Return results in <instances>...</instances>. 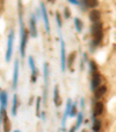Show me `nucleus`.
Here are the masks:
<instances>
[{"label": "nucleus", "mask_w": 116, "mask_h": 132, "mask_svg": "<svg viewBox=\"0 0 116 132\" xmlns=\"http://www.w3.org/2000/svg\"><path fill=\"white\" fill-rule=\"evenodd\" d=\"M77 113H78V104H77V102H72L71 104V109H70V115L69 117H76Z\"/></svg>", "instance_id": "25"}, {"label": "nucleus", "mask_w": 116, "mask_h": 132, "mask_svg": "<svg viewBox=\"0 0 116 132\" xmlns=\"http://www.w3.org/2000/svg\"><path fill=\"white\" fill-rule=\"evenodd\" d=\"M92 35H93V45L99 46L102 42V39H103V30H99V32L94 33Z\"/></svg>", "instance_id": "16"}, {"label": "nucleus", "mask_w": 116, "mask_h": 132, "mask_svg": "<svg viewBox=\"0 0 116 132\" xmlns=\"http://www.w3.org/2000/svg\"><path fill=\"white\" fill-rule=\"evenodd\" d=\"M41 102H42V98L41 97H37V100H36V116L37 117H40V115H41Z\"/></svg>", "instance_id": "26"}, {"label": "nucleus", "mask_w": 116, "mask_h": 132, "mask_svg": "<svg viewBox=\"0 0 116 132\" xmlns=\"http://www.w3.org/2000/svg\"><path fill=\"white\" fill-rule=\"evenodd\" d=\"M101 80H102V77H101V74H100L99 71L93 72V74H92L91 89L93 90V91H94V90H95L98 87H99V85H101Z\"/></svg>", "instance_id": "9"}, {"label": "nucleus", "mask_w": 116, "mask_h": 132, "mask_svg": "<svg viewBox=\"0 0 116 132\" xmlns=\"http://www.w3.org/2000/svg\"><path fill=\"white\" fill-rule=\"evenodd\" d=\"M76 130H77L76 127H74V126H72L71 129H70V131H69V132H76Z\"/></svg>", "instance_id": "33"}, {"label": "nucleus", "mask_w": 116, "mask_h": 132, "mask_svg": "<svg viewBox=\"0 0 116 132\" xmlns=\"http://www.w3.org/2000/svg\"><path fill=\"white\" fill-rule=\"evenodd\" d=\"M1 125H3L4 132H10V129H12V124H10V120H9V118H8L7 115L4 117L3 122H1Z\"/></svg>", "instance_id": "18"}, {"label": "nucleus", "mask_w": 116, "mask_h": 132, "mask_svg": "<svg viewBox=\"0 0 116 132\" xmlns=\"http://www.w3.org/2000/svg\"><path fill=\"white\" fill-rule=\"evenodd\" d=\"M89 69H91V72L93 74V72H96L98 71V64H96L95 61L91 60L89 61Z\"/></svg>", "instance_id": "27"}, {"label": "nucleus", "mask_w": 116, "mask_h": 132, "mask_svg": "<svg viewBox=\"0 0 116 132\" xmlns=\"http://www.w3.org/2000/svg\"><path fill=\"white\" fill-rule=\"evenodd\" d=\"M19 23H20V55L21 59H25L26 56V48H27V42H28V32L26 30L25 23H23V18H22V5L21 1L19 0Z\"/></svg>", "instance_id": "1"}, {"label": "nucleus", "mask_w": 116, "mask_h": 132, "mask_svg": "<svg viewBox=\"0 0 116 132\" xmlns=\"http://www.w3.org/2000/svg\"><path fill=\"white\" fill-rule=\"evenodd\" d=\"M70 4H72V5H79L80 4V1L79 0H67Z\"/></svg>", "instance_id": "30"}, {"label": "nucleus", "mask_w": 116, "mask_h": 132, "mask_svg": "<svg viewBox=\"0 0 116 132\" xmlns=\"http://www.w3.org/2000/svg\"><path fill=\"white\" fill-rule=\"evenodd\" d=\"M64 16H65V19H69V18L71 16V12H70L69 7H65L64 8Z\"/></svg>", "instance_id": "29"}, {"label": "nucleus", "mask_w": 116, "mask_h": 132, "mask_svg": "<svg viewBox=\"0 0 116 132\" xmlns=\"http://www.w3.org/2000/svg\"><path fill=\"white\" fill-rule=\"evenodd\" d=\"M41 15L43 18V21H44V26H45V32L48 34H50V21H49V16H48V13H47V7H45L44 3H41Z\"/></svg>", "instance_id": "5"}, {"label": "nucleus", "mask_w": 116, "mask_h": 132, "mask_svg": "<svg viewBox=\"0 0 116 132\" xmlns=\"http://www.w3.org/2000/svg\"><path fill=\"white\" fill-rule=\"evenodd\" d=\"M74 27H76V30L78 33H81L84 29V23L79 18H74Z\"/></svg>", "instance_id": "22"}, {"label": "nucleus", "mask_w": 116, "mask_h": 132, "mask_svg": "<svg viewBox=\"0 0 116 132\" xmlns=\"http://www.w3.org/2000/svg\"><path fill=\"white\" fill-rule=\"evenodd\" d=\"M104 111V104L102 102H96L95 104H94V109H93V113L92 115L94 116V117H96V116H101L102 113H103Z\"/></svg>", "instance_id": "13"}, {"label": "nucleus", "mask_w": 116, "mask_h": 132, "mask_svg": "<svg viewBox=\"0 0 116 132\" xmlns=\"http://www.w3.org/2000/svg\"><path fill=\"white\" fill-rule=\"evenodd\" d=\"M102 28H103V25H102L101 21H96V22H93V25H92L91 32L92 34H94V33L99 32V30H102Z\"/></svg>", "instance_id": "21"}, {"label": "nucleus", "mask_w": 116, "mask_h": 132, "mask_svg": "<svg viewBox=\"0 0 116 132\" xmlns=\"http://www.w3.org/2000/svg\"><path fill=\"white\" fill-rule=\"evenodd\" d=\"M36 15L37 16H41V10H36Z\"/></svg>", "instance_id": "32"}, {"label": "nucleus", "mask_w": 116, "mask_h": 132, "mask_svg": "<svg viewBox=\"0 0 116 132\" xmlns=\"http://www.w3.org/2000/svg\"><path fill=\"white\" fill-rule=\"evenodd\" d=\"M28 63H29V67L31 69V83H36L37 81V76H38V70L36 68V64H35V60L33 56H28Z\"/></svg>", "instance_id": "6"}, {"label": "nucleus", "mask_w": 116, "mask_h": 132, "mask_svg": "<svg viewBox=\"0 0 116 132\" xmlns=\"http://www.w3.org/2000/svg\"><path fill=\"white\" fill-rule=\"evenodd\" d=\"M81 132H87V131H86V130H82V131H81Z\"/></svg>", "instance_id": "35"}, {"label": "nucleus", "mask_w": 116, "mask_h": 132, "mask_svg": "<svg viewBox=\"0 0 116 132\" xmlns=\"http://www.w3.org/2000/svg\"><path fill=\"white\" fill-rule=\"evenodd\" d=\"M60 68L64 72L66 69V54H65V42L60 37Z\"/></svg>", "instance_id": "7"}, {"label": "nucleus", "mask_w": 116, "mask_h": 132, "mask_svg": "<svg viewBox=\"0 0 116 132\" xmlns=\"http://www.w3.org/2000/svg\"><path fill=\"white\" fill-rule=\"evenodd\" d=\"M17 106H19V100H17V95L14 94L13 95V102H12V115L13 116H16Z\"/></svg>", "instance_id": "20"}, {"label": "nucleus", "mask_w": 116, "mask_h": 132, "mask_svg": "<svg viewBox=\"0 0 116 132\" xmlns=\"http://www.w3.org/2000/svg\"><path fill=\"white\" fill-rule=\"evenodd\" d=\"M54 103L57 108L62 105V97H60L59 87L58 85H55V89H54Z\"/></svg>", "instance_id": "14"}, {"label": "nucleus", "mask_w": 116, "mask_h": 132, "mask_svg": "<svg viewBox=\"0 0 116 132\" xmlns=\"http://www.w3.org/2000/svg\"><path fill=\"white\" fill-rule=\"evenodd\" d=\"M92 127H93V131L94 132H100V130H101V127H102V122L100 119H96V118H94Z\"/></svg>", "instance_id": "23"}, {"label": "nucleus", "mask_w": 116, "mask_h": 132, "mask_svg": "<svg viewBox=\"0 0 116 132\" xmlns=\"http://www.w3.org/2000/svg\"><path fill=\"white\" fill-rule=\"evenodd\" d=\"M43 75H44V94H43V102L47 103L48 89H49V63L44 62L43 64Z\"/></svg>", "instance_id": "4"}, {"label": "nucleus", "mask_w": 116, "mask_h": 132, "mask_svg": "<svg viewBox=\"0 0 116 132\" xmlns=\"http://www.w3.org/2000/svg\"><path fill=\"white\" fill-rule=\"evenodd\" d=\"M88 18H89V20H91L92 22H96V21H100V20H101V12H100L99 10L94 8V10H92L91 12H89Z\"/></svg>", "instance_id": "15"}, {"label": "nucleus", "mask_w": 116, "mask_h": 132, "mask_svg": "<svg viewBox=\"0 0 116 132\" xmlns=\"http://www.w3.org/2000/svg\"><path fill=\"white\" fill-rule=\"evenodd\" d=\"M14 132H21V131H19V130H15V131Z\"/></svg>", "instance_id": "34"}, {"label": "nucleus", "mask_w": 116, "mask_h": 132, "mask_svg": "<svg viewBox=\"0 0 116 132\" xmlns=\"http://www.w3.org/2000/svg\"><path fill=\"white\" fill-rule=\"evenodd\" d=\"M36 16L35 14H33L30 16V20H29V35L30 37L33 39H36L37 37V27H36Z\"/></svg>", "instance_id": "8"}, {"label": "nucleus", "mask_w": 116, "mask_h": 132, "mask_svg": "<svg viewBox=\"0 0 116 132\" xmlns=\"http://www.w3.org/2000/svg\"><path fill=\"white\" fill-rule=\"evenodd\" d=\"M76 56H77V53L72 52L69 55V57H66V67H69V69L71 71H72V67H73V62L76 61Z\"/></svg>", "instance_id": "19"}, {"label": "nucleus", "mask_w": 116, "mask_h": 132, "mask_svg": "<svg viewBox=\"0 0 116 132\" xmlns=\"http://www.w3.org/2000/svg\"><path fill=\"white\" fill-rule=\"evenodd\" d=\"M17 83H19V59H16L14 61V71H13V81H12L13 89L17 88Z\"/></svg>", "instance_id": "10"}, {"label": "nucleus", "mask_w": 116, "mask_h": 132, "mask_svg": "<svg viewBox=\"0 0 116 132\" xmlns=\"http://www.w3.org/2000/svg\"><path fill=\"white\" fill-rule=\"evenodd\" d=\"M107 92V85H99L94 90V97L95 100H101Z\"/></svg>", "instance_id": "12"}, {"label": "nucleus", "mask_w": 116, "mask_h": 132, "mask_svg": "<svg viewBox=\"0 0 116 132\" xmlns=\"http://www.w3.org/2000/svg\"><path fill=\"white\" fill-rule=\"evenodd\" d=\"M14 39H15V33L14 29L9 30L8 34V39H7V48H6V54H5V60L6 62H9L13 55V45H14Z\"/></svg>", "instance_id": "2"}, {"label": "nucleus", "mask_w": 116, "mask_h": 132, "mask_svg": "<svg viewBox=\"0 0 116 132\" xmlns=\"http://www.w3.org/2000/svg\"><path fill=\"white\" fill-rule=\"evenodd\" d=\"M71 104H72V100L69 98L66 101V109L64 111V115H63V118H62V129H64L65 125H66V120H67V117L70 115V109H71Z\"/></svg>", "instance_id": "11"}, {"label": "nucleus", "mask_w": 116, "mask_h": 132, "mask_svg": "<svg viewBox=\"0 0 116 132\" xmlns=\"http://www.w3.org/2000/svg\"><path fill=\"white\" fill-rule=\"evenodd\" d=\"M55 16H56V22H57V26H58V28H62L63 26V20H62V16H60V14L58 12H56V14H55Z\"/></svg>", "instance_id": "28"}, {"label": "nucleus", "mask_w": 116, "mask_h": 132, "mask_svg": "<svg viewBox=\"0 0 116 132\" xmlns=\"http://www.w3.org/2000/svg\"><path fill=\"white\" fill-rule=\"evenodd\" d=\"M80 106L85 108V100H84V98H80Z\"/></svg>", "instance_id": "31"}, {"label": "nucleus", "mask_w": 116, "mask_h": 132, "mask_svg": "<svg viewBox=\"0 0 116 132\" xmlns=\"http://www.w3.org/2000/svg\"><path fill=\"white\" fill-rule=\"evenodd\" d=\"M8 104V95L6 90L0 91V124L3 122L4 117H5L7 113H6V108Z\"/></svg>", "instance_id": "3"}, {"label": "nucleus", "mask_w": 116, "mask_h": 132, "mask_svg": "<svg viewBox=\"0 0 116 132\" xmlns=\"http://www.w3.org/2000/svg\"><path fill=\"white\" fill-rule=\"evenodd\" d=\"M82 122H84V112H78L77 113V123H76V129H79L81 126Z\"/></svg>", "instance_id": "24"}, {"label": "nucleus", "mask_w": 116, "mask_h": 132, "mask_svg": "<svg viewBox=\"0 0 116 132\" xmlns=\"http://www.w3.org/2000/svg\"><path fill=\"white\" fill-rule=\"evenodd\" d=\"M82 1V4H85V7L86 8H91L94 10L99 6V0H80Z\"/></svg>", "instance_id": "17"}]
</instances>
